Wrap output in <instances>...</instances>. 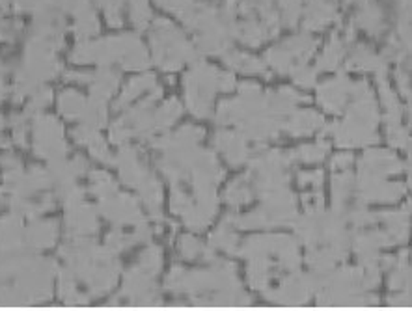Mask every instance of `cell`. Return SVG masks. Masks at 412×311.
Instances as JSON below:
<instances>
[{
	"label": "cell",
	"mask_w": 412,
	"mask_h": 311,
	"mask_svg": "<svg viewBox=\"0 0 412 311\" xmlns=\"http://www.w3.org/2000/svg\"><path fill=\"white\" fill-rule=\"evenodd\" d=\"M323 125V117L319 114L312 111H303L295 114V116L291 117L288 125H285V129L293 133V135H304V133H312L317 127H321Z\"/></svg>",
	"instance_id": "cell-9"
},
{
	"label": "cell",
	"mask_w": 412,
	"mask_h": 311,
	"mask_svg": "<svg viewBox=\"0 0 412 311\" xmlns=\"http://www.w3.org/2000/svg\"><path fill=\"white\" fill-rule=\"evenodd\" d=\"M219 148L226 153V157L232 162H241L245 159V143L237 135H219Z\"/></svg>",
	"instance_id": "cell-13"
},
{
	"label": "cell",
	"mask_w": 412,
	"mask_h": 311,
	"mask_svg": "<svg viewBox=\"0 0 412 311\" xmlns=\"http://www.w3.org/2000/svg\"><path fill=\"white\" fill-rule=\"evenodd\" d=\"M0 127H2V117H0Z\"/></svg>",
	"instance_id": "cell-22"
},
{
	"label": "cell",
	"mask_w": 412,
	"mask_h": 311,
	"mask_svg": "<svg viewBox=\"0 0 412 311\" xmlns=\"http://www.w3.org/2000/svg\"><path fill=\"white\" fill-rule=\"evenodd\" d=\"M398 82H400L401 91H405V97H409V91H411V86H409V73L398 71Z\"/></svg>",
	"instance_id": "cell-20"
},
{
	"label": "cell",
	"mask_w": 412,
	"mask_h": 311,
	"mask_svg": "<svg viewBox=\"0 0 412 311\" xmlns=\"http://www.w3.org/2000/svg\"><path fill=\"white\" fill-rule=\"evenodd\" d=\"M354 84L349 82L347 77H338L321 86L319 90V103L330 112H340L347 104V99L353 95Z\"/></svg>",
	"instance_id": "cell-5"
},
{
	"label": "cell",
	"mask_w": 412,
	"mask_h": 311,
	"mask_svg": "<svg viewBox=\"0 0 412 311\" xmlns=\"http://www.w3.org/2000/svg\"><path fill=\"white\" fill-rule=\"evenodd\" d=\"M220 75L215 67L206 64H198L193 73L185 78V90H187V104L193 114L198 117H206L211 111L213 95L220 90Z\"/></svg>",
	"instance_id": "cell-2"
},
{
	"label": "cell",
	"mask_w": 412,
	"mask_h": 311,
	"mask_svg": "<svg viewBox=\"0 0 412 311\" xmlns=\"http://www.w3.org/2000/svg\"><path fill=\"white\" fill-rule=\"evenodd\" d=\"M86 106H88V101L80 93H77V91L67 90L60 95V111H62L64 116L83 117Z\"/></svg>",
	"instance_id": "cell-10"
},
{
	"label": "cell",
	"mask_w": 412,
	"mask_h": 311,
	"mask_svg": "<svg viewBox=\"0 0 412 311\" xmlns=\"http://www.w3.org/2000/svg\"><path fill=\"white\" fill-rule=\"evenodd\" d=\"M325 150L327 146L325 143H319V146H310V148H303L299 151V155L303 157L304 161H319L325 155Z\"/></svg>",
	"instance_id": "cell-18"
},
{
	"label": "cell",
	"mask_w": 412,
	"mask_h": 311,
	"mask_svg": "<svg viewBox=\"0 0 412 311\" xmlns=\"http://www.w3.org/2000/svg\"><path fill=\"white\" fill-rule=\"evenodd\" d=\"M343 47H345V41L338 38V36H332V41H330L325 52H323V56L319 58V69H336L338 64H340V60L343 56Z\"/></svg>",
	"instance_id": "cell-12"
},
{
	"label": "cell",
	"mask_w": 412,
	"mask_h": 311,
	"mask_svg": "<svg viewBox=\"0 0 412 311\" xmlns=\"http://www.w3.org/2000/svg\"><path fill=\"white\" fill-rule=\"evenodd\" d=\"M316 45L317 41L314 38H310L308 34L295 36V38L288 39L285 43L274 47V49L267 52V60L277 71H293L299 65L306 64V60L312 56V52L316 51Z\"/></svg>",
	"instance_id": "cell-3"
},
{
	"label": "cell",
	"mask_w": 412,
	"mask_h": 311,
	"mask_svg": "<svg viewBox=\"0 0 412 311\" xmlns=\"http://www.w3.org/2000/svg\"><path fill=\"white\" fill-rule=\"evenodd\" d=\"M155 78L153 77H138L135 80H131L129 84L125 86V90L122 91V97L118 99L116 108H123L125 104H129L131 101L138 95H142L144 91H149V88H153Z\"/></svg>",
	"instance_id": "cell-11"
},
{
	"label": "cell",
	"mask_w": 412,
	"mask_h": 311,
	"mask_svg": "<svg viewBox=\"0 0 412 311\" xmlns=\"http://www.w3.org/2000/svg\"><path fill=\"white\" fill-rule=\"evenodd\" d=\"M200 250L202 246L196 242V240L188 239V237H183V240H181V253H183L185 257H196Z\"/></svg>",
	"instance_id": "cell-19"
},
{
	"label": "cell",
	"mask_w": 412,
	"mask_h": 311,
	"mask_svg": "<svg viewBox=\"0 0 412 311\" xmlns=\"http://www.w3.org/2000/svg\"><path fill=\"white\" fill-rule=\"evenodd\" d=\"M356 25L360 26L362 30L371 34L375 38H379L380 34L388 28V21L384 12L375 0H364L356 13Z\"/></svg>",
	"instance_id": "cell-6"
},
{
	"label": "cell",
	"mask_w": 412,
	"mask_h": 311,
	"mask_svg": "<svg viewBox=\"0 0 412 311\" xmlns=\"http://www.w3.org/2000/svg\"><path fill=\"white\" fill-rule=\"evenodd\" d=\"M153 58L164 69H177L183 62L193 56V49L168 21H157L151 30Z\"/></svg>",
	"instance_id": "cell-1"
},
{
	"label": "cell",
	"mask_w": 412,
	"mask_h": 311,
	"mask_svg": "<svg viewBox=\"0 0 412 311\" xmlns=\"http://www.w3.org/2000/svg\"><path fill=\"white\" fill-rule=\"evenodd\" d=\"M336 15L338 12H336L334 0H314L306 12L304 26L306 30H321L336 19Z\"/></svg>",
	"instance_id": "cell-7"
},
{
	"label": "cell",
	"mask_w": 412,
	"mask_h": 311,
	"mask_svg": "<svg viewBox=\"0 0 412 311\" xmlns=\"http://www.w3.org/2000/svg\"><path fill=\"white\" fill-rule=\"evenodd\" d=\"M36 150L47 157H58L64 153L62 129L52 117H41L36 125Z\"/></svg>",
	"instance_id": "cell-4"
},
{
	"label": "cell",
	"mask_w": 412,
	"mask_h": 311,
	"mask_svg": "<svg viewBox=\"0 0 412 311\" xmlns=\"http://www.w3.org/2000/svg\"><path fill=\"white\" fill-rule=\"evenodd\" d=\"M54 237H56V227L52 224H39L32 229L30 240H32V244H38V246H49L52 244Z\"/></svg>",
	"instance_id": "cell-15"
},
{
	"label": "cell",
	"mask_w": 412,
	"mask_h": 311,
	"mask_svg": "<svg viewBox=\"0 0 412 311\" xmlns=\"http://www.w3.org/2000/svg\"><path fill=\"white\" fill-rule=\"evenodd\" d=\"M280 8H282V23L288 26L296 25L299 21V13H301V2L303 0H278Z\"/></svg>",
	"instance_id": "cell-16"
},
{
	"label": "cell",
	"mask_w": 412,
	"mask_h": 311,
	"mask_svg": "<svg viewBox=\"0 0 412 311\" xmlns=\"http://www.w3.org/2000/svg\"><path fill=\"white\" fill-rule=\"evenodd\" d=\"M226 62L239 69L241 73H263L265 71V65L259 62V60L252 58L245 52H237L233 51L230 54H226Z\"/></svg>",
	"instance_id": "cell-14"
},
{
	"label": "cell",
	"mask_w": 412,
	"mask_h": 311,
	"mask_svg": "<svg viewBox=\"0 0 412 311\" xmlns=\"http://www.w3.org/2000/svg\"><path fill=\"white\" fill-rule=\"evenodd\" d=\"M293 75H295V82L299 86H304V88H310L316 82V71L308 67V65H299L296 69H293Z\"/></svg>",
	"instance_id": "cell-17"
},
{
	"label": "cell",
	"mask_w": 412,
	"mask_h": 311,
	"mask_svg": "<svg viewBox=\"0 0 412 311\" xmlns=\"http://www.w3.org/2000/svg\"><path fill=\"white\" fill-rule=\"evenodd\" d=\"M384 62H387V60L377 56V54H375L371 49H367L366 45H356L354 47L353 54L349 56L347 67L349 69H362V71H377L379 75H382Z\"/></svg>",
	"instance_id": "cell-8"
},
{
	"label": "cell",
	"mask_w": 412,
	"mask_h": 311,
	"mask_svg": "<svg viewBox=\"0 0 412 311\" xmlns=\"http://www.w3.org/2000/svg\"><path fill=\"white\" fill-rule=\"evenodd\" d=\"M345 2H347V4H351V2H356V0H345Z\"/></svg>",
	"instance_id": "cell-21"
}]
</instances>
